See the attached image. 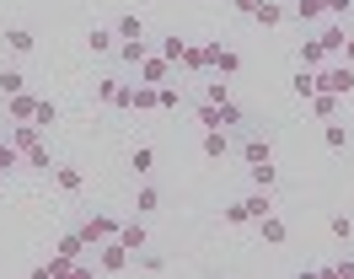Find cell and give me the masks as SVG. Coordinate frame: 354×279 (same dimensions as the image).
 <instances>
[{
	"label": "cell",
	"instance_id": "obj_1",
	"mask_svg": "<svg viewBox=\"0 0 354 279\" xmlns=\"http://www.w3.org/2000/svg\"><path fill=\"white\" fill-rule=\"evenodd\" d=\"M97 102H108V107H118V113H129V107H134V81L102 75V81H97Z\"/></svg>",
	"mask_w": 354,
	"mask_h": 279
},
{
	"label": "cell",
	"instance_id": "obj_2",
	"mask_svg": "<svg viewBox=\"0 0 354 279\" xmlns=\"http://www.w3.org/2000/svg\"><path fill=\"white\" fill-rule=\"evenodd\" d=\"M317 91L354 97V64H328V70H317Z\"/></svg>",
	"mask_w": 354,
	"mask_h": 279
},
{
	"label": "cell",
	"instance_id": "obj_3",
	"mask_svg": "<svg viewBox=\"0 0 354 279\" xmlns=\"http://www.w3.org/2000/svg\"><path fill=\"white\" fill-rule=\"evenodd\" d=\"M129 247H124V242H118V236H108V242H102V253H97V269H102V274H124V269H129Z\"/></svg>",
	"mask_w": 354,
	"mask_h": 279
},
{
	"label": "cell",
	"instance_id": "obj_4",
	"mask_svg": "<svg viewBox=\"0 0 354 279\" xmlns=\"http://www.w3.org/2000/svg\"><path fill=\"white\" fill-rule=\"evenodd\" d=\"M236 156H242V167H263V161H274V145H268V134H247Z\"/></svg>",
	"mask_w": 354,
	"mask_h": 279
},
{
	"label": "cell",
	"instance_id": "obj_5",
	"mask_svg": "<svg viewBox=\"0 0 354 279\" xmlns=\"http://www.w3.org/2000/svg\"><path fill=\"white\" fill-rule=\"evenodd\" d=\"M134 81H145V86L172 81V60H167V54H145V60H140V75H134Z\"/></svg>",
	"mask_w": 354,
	"mask_h": 279
},
{
	"label": "cell",
	"instance_id": "obj_6",
	"mask_svg": "<svg viewBox=\"0 0 354 279\" xmlns=\"http://www.w3.org/2000/svg\"><path fill=\"white\" fill-rule=\"evenodd\" d=\"M209 70H215V75H225V81H231V75L242 70V54H236V48H221V43H209Z\"/></svg>",
	"mask_w": 354,
	"mask_h": 279
},
{
	"label": "cell",
	"instance_id": "obj_7",
	"mask_svg": "<svg viewBox=\"0 0 354 279\" xmlns=\"http://www.w3.org/2000/svg\"><path fill=\"white\" fill-rule=\"evenodd\" d=\"M32 113H38V97H32V91L6 97V118H11V124H32Z\"/></svg>",
	"mask_w": 354,
	"mask_h": 279
},
{
	"label": "cell",
	"instance_id": "obj_8",
	"mask_svg": "<svg viewBox=\"0 0 354 279\" xmlns=\"http://www.w3.org/2000/svg\"><path fill=\"white\" fill-rule=\"evenodd\" d=\"M108 236H118V226H113L108 215H91V220H81V242H86V247L108 242Z\"/></svg>",
	"mask_w": 354,
	"mask_h": 279
},
{
	"label": "cell",
	"instance_id": "obj_9",
	"mask_svg": "<svg viewBox=\"0 0 354 279\" xmlns=\"http://www.w3.org/2000/svg\"><path fill=\"white\" fill-rule=\"evenodd\" d=\"M258 236H263V247H285V242H290V226L279 220V215H263V220H258Z\"/></svg>",
	"mask_w": 354,
	"mask_h": 279
},
{
	"label": "cell",
	"instance_id": "obj_10",
	"mask_svg": "<svg viewBox=\"0 0 354 279\" xmlns=\"http://www.w3.org/2000/svg\"><path fill=\"white\" fill-rule=\"evenodd\" d=\"M199 150L209 156V161H225V156H231V140H225V129H204Z\"/></svg>",
	"mask_w": 354,
	"mask_h": 279
},
{
	"label": "cell",
	"instance_id": "obj_11",
	"mask_svg": "<svg viewBox=\"0 0 354 279\" xmlns=\"http://www.w3.org/2000/svg\"><path fill=\"white\" fill-rule=\"evenodd\" d=\"M118 242H124L129 253H140V247L151 242V236H145V220H140V215H134V220H124V226H118Z\"/></svg>",
	"mask_w": 354,
	"mask_h": 279
},
{
	"label": "cell",
	"instance_id": "obj_12",
	"mask_svg": "<svg viewBox=\"0 0 354 279\" xmlns=\"http://www.w3.org/2000/svg\"><path fill=\"white\" fill-rule=\"evenodd\" d=\"M322 140H328V150H333V156H344V150H349V124H344V118H328Z\"/></svg>",
	"mask_w": 354,
	"mask_h": 279
},
{
	"label": "cell",
	"instance_id": "obj_13",
	"mask_svg": "<svg viewBox=\"0 0 354 279\" xmlns=\"http://www.w3.org/2000/svg\"><path fill=\"white\" fill-rule=\"evenodd\" d=\"M161 210V188H156V183H140V188H134V215H156Z\"/></svg>",
	"mask_w": 354,
	"mask_h": 279
},
{
	"label": "cell",
	"instance_id": "obj_14",
	"mask_svg": "<svg viewBox=\"0 0 354 279\" xmlns=\"http://www.w3.org/2000/svg\"><path fill=\"white\" fill-rule=\"evenodd\" d=\"M322 17H328V0H295V21L301 27H317Z\"/></svg>",
	"mask_w": 354,
	"mask_h": 279
},
{
	"label": "cell",
	"instance_id": "obj_15",
	"mask_svg": "<svg viewBox=\"0 0 354 279\" xmlns=\"http://www.w3.org/2000/svg\"><path fill=\"white\" fill-rule=\"evenodd\" d=\"M11 145L27 156L32 145H44V129H38V124H17V129H11Z\"/></svg>",
	"mask_w": 354,
	"mask_h": 279
},
{
	"label": "cell",
	"instance_id": "obj_16",
	"mask_svg": "<svg viewBox=\"0 0 354 279\" xmlns=\"http://www.w3.org/2000/svg\"><path fill=\"white\" fill-rule=\"evenodd\" d=\"M86 48H91V54H113V48H118V33H113V27H91Z\"/></svg>",
	"mask_w": 354,
	"mask_h": 279
},
{
	"label": "cell",
	"instance_id": "obj_17",
	"mask_svg": "<svg viewBox=\"0 0 354 279\" xmlns=\"http://www.w3.org/2000/svg\"><path fill=\"white\" fill-rule=\"evenodd\" d=\"M322 60H328L322 38H317V33H311V38H301V64H306V70H322Z\"/></svg>",
	"mask_w": 354,
	"mask_h": 279
},
{
	"label": "cell",
	"instance_id": "obj_18",
	"mask_svg": "<svg viewBox=\"0 0 354 279\" xmlns=\"http://www.w3.org/2000/svg\"><path fill=\"white\" fill-rule=\"evenodd\" d=\"M113 33H118V38H145V17H140V11H124V17L113 21Z\"/></svg>",
	"mask_w": 354,
	"mask_h": 279
},
{
	"label": "cell",
	"instance_id": "obj_19",
	"mask_svg": "<svg viewBox=\"0 0 354 279\" xmlns=\"http://www.w3.org/2000/svg\"><path fill=\"white\" fill-rule=\"evenodd\" d=\"M6 48H11V54H32V48H38V38H32L27 27H6Z\"/></svg>",
	"mask_w": 354,
	"mask_h": 279
},
{
	"label": "cell",
	"instance_id": "obj_20",
	"mask_svg": "<svg viewBox=\"0 0 354 279\" xmlns=\"http://www.w3.org/2000/svg\"><path fill=\"white\" fill-rule=\"evenodd\" d=\"M306 102H311V113H317L322 124H328V118H338V97H333V91H311Z\"/></svg>",
	"mask_w": 354,
	"mask_h": 279
},
{
	"label": "cell",
	"instance_id": "obj_21",
	"mask_svg": "<svg viewBox=\"0 0 354 279\" xmlns=\"http://www.w3.org/2000/svg\"><path fill=\"white\" fill-rule=\"evenodd\" d=\"M113 54H118L124 64H134V70H140V60H145V38H118V48H113Z\"/></svg>",
	"mask_w": 354,
	"mask_h": 279
},
{
	"label": "cell",
	"instance_id": "obj_22",
	"mask_svg": "<svg viewBox=\"0 0 354 279\" xmlns=\"http://www.w3.org/2000/svg\"><path fill=\"white\" fill-rule=\"evenodd\" d=\"M81 183H86V177H81L75 167H59V161H54V188L59 193H81Z\"/></svg>",
	"mask_w": 354,
	"mask_h": 279
},
{
	"label": "cell",
	"instance_id": "obj_23",
	"mask_svg": "<svg viewBox=\"0 0 354 279\" xmlns=\"http://www.w3.org/2000/svg\"><path fill=\"white\" fill-rule=\"evenodd\" d=\"M242 204H247V215H252V226H258V220H263V215H274V199H268V188H258V193H247Z\"/></svg>",
	"mask_w": 354,
	"mask_h": 279
},
{
	"label": "cell",
	"instance_id": "obj_24",
	"mask_svg": "<svg viewBox=\"0 0 354 279\" xmlns=\"http://www.w3.org/2000/svg\"><path fill=\"white\" fill-rule=\"evenodd\" d=\"M32 124L48 134V129L59 124V102H54V97H38V113H32Z\"/></svg>",
	"mask_w": 354,
	"mask_h": 279
},
{
	"label": "cell",
	"instance_id": "obj_25",
	"mask_svg": "<svg viewBox=\"0 0 354 279\" xmlns=\"http://www.w3.org/2000/svg\"><path fill=\"white\" fill-rule=\"evenodd\" d=\"M252 17H258V27H279V21H285V6H279V0H258Z\"/></svg>",
	"mask_w": 354,
	"mask_h": 279
},
{
	"label": "cell",
	"instance_id": "obj_26",
	"mask_svg": "<svg viewBox=\"0 0 354 279\" xmlns=\"http://www.w3.org/2000/svg\"><path fill=\"white\" fill-rule=\"evenodd\" d=\"M290 91H295V97H301V102H306L311 91H317V70H306V64H301V70H295V75H290Z\"/></svg>",
	"mask_w": 354,
	"mask_h": 279
},
{
	"label": "cell",
	"instance_id": "obj_27",
	"mask_svg": "<svg viewBox=\"0 0 354 279\" xmlns=\"http://www.w3.org/2000/svg\"><path fill=\"white\" fill-rule=\"evenodd\" d=\"M129 167H134V177H151V172H156V150H151V145H140V150L129 156Z\"/></svg>",
	"mask_w": 354,
	"mask_h": 279
},
{
	"label": "cell",
	"instance_id": "obj_28",
	"mask_svg": "<svg viewBox=\"0 0 354 279\" xmlns=\"http://www.w3.org/2000/svg\"><path fill=\"white\" fill-rule=\"evenodd\" d=\"M215 113H221V129H242L247 118H242V107L231 102V97H225V102H215Z\"/></svg>",
	"mask_w": 354,
	"mask_h": 279
},
{
	"label": "cell",
	"instance_id": "obj_29",
	"mask_svg": "<svg viewBox=\"0 0 354 279\" xmlns=\"http://www.w3.org/2000/svg\"><path fill=\"white\" fill-rule=\"evenodd\" d=\"M22 167H32V172H54V156H48V145H32L22 156Z\"/></svg>",
	"mask_w": 354,
	"mask_h": 279
},
{
	"label": "cell",
	"instance_id": "obj_30",
	"mask_svg": "<svg viewBox=\"0 0 354 279\" xmlns=\"http://www.w3.org/2000/svg\"><path fill=\"white\" fill-rule=\"evenodd\" d=\"M17 91H27V75L22 70H0V97H17Z\"/></svg>",
	"mask_w": 354,
	"mask_h": 279
},
{
	"label": "cell",
	"instance_id": "obj_31",
	"mask_svg": "<svg viewBox=\"0 0 354 279\" xmlns=\"http://www.w3.org/2000/svg\"><path fill=\"white\" fill-rule=\"evenodd\" d=\"M317 38H322V48H328V54H344V38H349V27H322Z\"/></svg>",
	"mask_w": 354,
	"mask_h": 279
},
{
	"label": "cell",
	"instance_id": "obj_32",
	"mask_svg": "<svg viewBox=\"0 0 354 279\" xmlns=\"http://www.w3.org/2000/svg\"><path fill=\"white\" fill-rule=\"evenodd\" d=\"M177 102H183V91H177L172 81H161V86H156V107H161V113H172Z\"/></svg>",
	"mask_w": 354,
	"mask_h": 279
},
{
	"label": "cell",
	"instance_id": "obj_33",
	"mask_svg": "<svg viewBox=\"0 0 354 279\" xmlns=\"http://www.w3.org/2000/svg\"><path fill=\"white\" fill-rule=\"evenodd\" d=\"M134 113H156V86L134 81Z\"/></svg>",
	"mask_w": 354,
	"mask_h": 279
},
{
	"label": "cell",
	"instance_id": "obj_34",
	"mask_svg": "<svg viewBox=\"0 0 354 279\" xmlns=\"http://www.w3.org/2000/svg\"><path fill=\"white\" fill-rule=\"evenodd\" d=\"M86 253V242H81V231H70V236H59V258H70V263H75V258Z\"/></svg>",
	"mask_w": 354,
	"mask_h": 279
},
{
	"label": "cell",
	"instance_id": "obj_35",
	"mask_svg": "<svg viewBox=\"0 0 354 279\" xmlns=\"http://www.w3.org/2000/svg\"><path fill=\"white\" fill-rule=\"evenodd\" d=\"M221 220H225V226H252V215H247V204H242V199H236V204H225V210H221Z\"/></svg>",
	"mask_w": 354,
	"mask_h": 279
},
{
	"label": "cell",
	"instance_id": "obj_36",
	"mask_svg": "<svg viewBox=\"0 0 354 279\" xmlns=\"http://www.w3.org/2000/svg\"><path fill=\"white\" fill-rule=\"evenodd\" d=\"M194 124H199V129H221V113H215V102H199V107H194Z\"/></svg>",
	"mask_w": 354,
	"mask_h": 279
},
{
	"label": "cell",
	"instance_id": "obj_37",
	"mask_svg": "<svg viewBox=\"0 0 354 279\" xmlns=\"http://www.w3.org/2000/svg\"><path fill=\"white\" fill-rule=\"evenodd\" d=\"M328 231L338 236V242H354V220H349V215H333V220H328Z\"/></svg>",
	"mask_w": 354,
	"mask_h": 279
},
{
	"label": "cell",
	"instance_id": "obj_38",
	"mask_svg": "<svg viewBox=\"0 0 354 279\" xmlns=\"http://www.w3.org/2000/svg\"><path fill=\"white\" fill-rule=\"evenodd\" d=\"M252 172V183H258V188H274V177H279V167H274V161H263V167H247Z\"/></svg>",
	"mask_w": 354,
	"mask_h": 279
},
{
	"label": "cell",
	"instance_id": "obj_39",
	"mask_svg": "<svg viewBox=\"0 0 354 279\" xmlns=\"http://www.w3.org/2000/svg\"><path fill=\"white\" fill-rule=\"evenodd\" d=\"M183 64L188 70H209V48H183Z\"/></svg>",
	"mask_w": 354,
	"mask_h": 279
},
{
	"label": "cell",
	"instance_id": "obj_40",
	"mask_svg": "<svg viewBox=\"0 0 354 279\" xmlns=\"http://www.w3.org/2000/svg\"><path fill=\"white\" fill-rule=\"evenodd\" d=\"M183 48H188V43L177 38V33H172V38H161V54H167L172 64H183Z\"/></svg>",
	"mask_w": 354,
	"mask_h": 279
},
{
	"label": "cell",
	"instance_id": "obj_41",
	"mask_svg": "<svg viewBox=\"0 0 354 279\" xmlns=\"http://www.w3.org/2000/svg\"><path fill=\"white\" fill-rule=\"evenodd\" d=\"M140 269H145V274H167V258H161V253H145V258H140Z\"/></svg>",
	"mask_w": 354,
	"mask_h": 279
},
{
	"label": "cell",
	"instance_id": "obj_42",
	"mask_svg": "<svg viewBox=\"0 0 354 279\" xmlns=\"http://www.w3.org/2000/svg\"><path fill=\"white\" fill-rule=\"evenodd\" d=\"M225 97H231V91H225V75H221V81H209V86H204V102H225Z\"/></svg>",
	"mask_w": 354,
	"mask_h": 279
},
{
	"label": "cell",
	"instance_id": "obj_43",
	"mask_svg": "<svg viewBox=\"0 0 354 279\" xmlns=\"http://www.w3.org/2000/svg\"><path fill=\"white\" fill-rule=\"evenodd\" d=\"M328 279H354V258H344V263H333V269H322Z\"/></svg>",
	"mask_w": 354,
	"mask_h": 279
},
{
	"label": "cell",
	"instance_id": "obj_44",
	"mask_svg": "<svg viewBox=\"0 0 354 279\" xmlns=\"http://www.w3.org/2000/svg\"><path fill=\"white\" fill-rule=\"evenodd\" d=\"M344 11H354V0H328V17H344Z\"/></svg>",
	"mask_w": 354,
	"mask_h": 279
},
{
	"label": "cell",
	"instance_id": "obj_45",
	"mask_svg": "<svg viewBox=\"0 0 354 279\" xmlns=\"http://www.w3.org/2000/svg\"><path fill=\"white\" fill-rule=\"evenodd\" d=\"M231 6H236V17H252V11H258V0H231Z\"/></svg>",
	"mask_w": 354,
	"mask_h": 279
},
{
	"label": "cell",
	"instance_id": "obj_46",
	"mask_svg": "<svg viewBox=\"0 0 354 279\" xmlns=\"http://www.w3.org/2000/svg\"><path fill=\"white\" fill-rule=\"evenodd\" d=\"M344 60L354 64V33H349V38H344Z\"/></svg>",
	"mask_w": 354,
	"mask_h": 279
}]
</instances>
